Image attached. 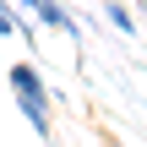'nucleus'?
I'll list each match as a JSON object with an SVG mask.
<instances>
[{
  "instance_id": "f257e3e1",
  "label": "nucleus",
  "mask_w": 147,
  "mask_h": 147,
  "mask_svg": "<svg viewBox=\"0 0 147 147\" xmlns=\"http://www.w3.org/2000/svg\"><path fill=\"white\" fill-rule=\"evenodd\" d=\"M16 109L33 120V136L55 142V125H49V93H44V87H22V93H16Z\"/></svg>"
},
{
  "instance_id": "f03ea898",
  "label": "nucleus",
  "mask_w": 147,
  "mask_h": 147,
  "mask_svg": "<svg viewBox=\"0 0 147 147\" xmlns=\"http://www.w3.org/2000/svg\"><path fill=\"white\" fill-rule=\"evenodd\" d=\"M22 5H27L44 27H55V33H65V38H76V44H82V27H76V16H71L60 0H22Z\"/></svg>"
},
{
  "instance_id": "7ed1b4c3",
  "label": "nucleus",
  "mask_w": 147,
  "mask_h": 147,
  "mask_svg": "<svg viewBox=\"0 0 147 147\" xmlns=\"http://www.w3.org/2000/svg\"><path fill=\"white\" fill-rule=\"evenodd\" d=\"M104 22H109L115 33H136V22H131V11H125L120 0H104Z\"/></svg>"
},
{
  "instance_id": "20e7f679",
  "label": "nucleus",
  "mask_w": 147,
  "mask_h": 147,
  "mask_svg": "<svg viewBox=\"0 0 147 147\" xmlns=\"http://www.w3.org/2000/svg\"><path fill=\"white\" fill-rule=\"evenodd\" d=\"M5 76H11V87H16V93H22V87H44V76H38V71H33L27 60H16V65H11Z\"/></svg>"
},
{
  "instance_id": "39448f33",
  "label": "nucleus",
  "mask_w": 147,
  "mask_h": 147,
  "mask_svg": "<svg viewBox=\"0 0 147 147\" xmlns=\"http://www.w3.org/2000/svg\"><path fill=\"white\" fill-rule=\"evenodd\" d=\"M11 33H16V16H11V5L0 0V38H11Z\"/></svg>"
}]
</instances>
